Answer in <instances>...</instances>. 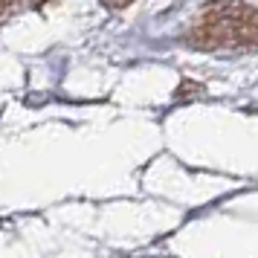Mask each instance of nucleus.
<instances>
[{"label":"nucleus","instance_id":"obj_1","mask_svg":"<svg viewBox=\"0 0 258 258\" xmlns=\"http://www.w3.org/2000/svg\"><path fill=\"white\" fill-rule=\"evenodd\" d=\"M21 3H24V0H0V21L12 12L15 6H21Z\"/></svg>","mask_w":258,"mask_h":258},{"label":"nucleus","instance_id":"obj_2","mask_svg":"<svg viewBox=\"0 0 258 258\" xmlns=\"http://www.w3.org/2000/svg\"><path fill=\"white\" fill-rule=\"evenodd\" d=\"M107 3H110V6H128L131 0H107Z\"/></svg>","mask_w":258,"mask_h":258}]
</instances>
